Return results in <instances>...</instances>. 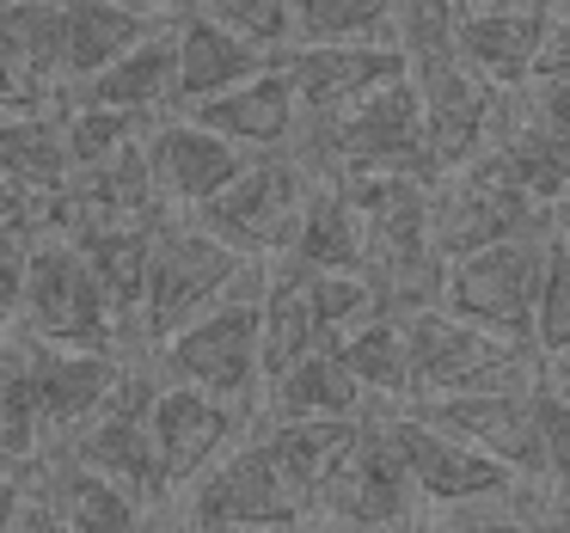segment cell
<instances>
[{"label": "cell", "instance_id": "1", "mask_svg": "<svg viewBox=\"0 0 570 533\" xmlns=\"http://www.w3.org/2000/svg\"><path fill=\"white\" fill-rule=\"evenodd\" d=\"M258 258H239L227 251L215 234H203L190 215H166L160 234H154L148 251V283H141V313L129 344L160 349L173 332H185L197 313H209L215 300L234 295V283L252 270Z\"/></svg>", "mask_w": 570, "mask_h": 533}, {"label": "cell", "instance_id": "2", "mask_svg": "<svg viewBox=\"0 0 570 533\" xmlns=\"http://www.w3.org/2000/svg\"><path fill=\"white\" fill-rule=\"evenodd\" d=\"M417 521H423V503L411 491V472L399 460L393 430H386V411H368L356 442L344 447V460L313 491V527H325V533H405Z\"/></svg>", "mask_w": 570, "mask_h": 533}, {"label": "cell", "instance_id": "3", "mask_svg": "<svg viewBox=\"0 0 570 533\" xmlns=\"http://www.w3.org/2000/svg\"><path fill=\"white\" fill-rule=\"evenodd\" d=\"M405 356H411V393L442 398V393H503V386H540L546 368L533 349H515L479 325L454 319L442 307L405 313ZM411 398V405H417Z\"/></svg>", "mask_w": 570, "mask_h": 533}, {"label": "cell", "instance_id": "4", "mask_svg": "<svg viewBox=\"0 0 570 533\" xmlns=\"http://www.w3.org/2000/svg\"><path fill=\"white\" fill-rule=\"evenodd\" d=\"M546 276V227H528L515 239H497L484 251H466L442 270V300L435 307L479 332L503 337L515 349H533V300Z\"/></svg>", "mask_w": 570, "mask_h": 533}, {"label": "cell", "instance_id": "5", "mask_svg": "<svg viewBox=\"0 0 570 533\" xmlns=\"http://www.w3.org/2000/svg\"><path fill=\"white\" fill-rule=\"evenodd\" d=\"M313 185H320V178L301 166L295 148L252 154L246 172H239L215 203H203L190 221H197L203 234H215L227 251H239V258L276 264L288 251V239H295V221H301V209H307Z\"/></svg>", "mask_w": 570, "mask_h": 533}, {"label": "cell", "instance_id": "6", "mask_svg": "<svg viewBox=\"0 0 570 533\" xmlns=\"http://www.w3.org/2000/svg\"><path fill=\"white\" fill-rule=\"evenodd\" d=\"M160 374L173 386L222 398V405L258 411L264 398V362H258V295H227L209 313L173 332L160 344Z\"/></svg>", "mask_w": 570, "mask_h": 533}, {"label": "cell", "instance_id": "7", "mask_svg": "<svg viewBox=\"0 0 570 533\" xmlns=\"http://www.w3.org/2000/svg\"><path fill=\"white\" fill-rule=\"evenodd\" d=\"M19 325H26L31 344H62V349H117V337H124L92 264L68 239H50V234L31 246Z\"/></svg>", "mask_w": 570, "mask_h": 533}, {"label": "cell", "instance_id": "8", "mask_svg": "<svg viewBox=\"0 0 570 533\" xmlns=\"http://www.w3.org/2000/svg\"><path fill=\"white\" fill-rule=\"evenodd\" d=\"M166 374H154L148 362H136V368L117 374L111 398H105V411L87 423V430H75V442L62 447L68 460H80L87 472H99V478L124 484L129 496H141V503H166V472H160V454H154V435H148V411L154 398H160Z\"/></svg>", "mask_w": 570, "mask_h": 533}, {"label": "cell", "instance_id": "9", "mask_svg": "<svg viewBox=\"0 0 570 533\" xmlns=\"http://www.w3.org/2000/svg\"><path fill=\"white\" fill-rule=\"evenodd\" d=\"M307 521H313L307 496L283 478V466L258 442V430L239 435L185 491V527H307Z\"/></svg>", "mask_w": 570, "mask_h": 533}, {"label": "cell", "instance_id": "10", "mask_svg": "<svg viewBox=\"0 0 570 533\" xmlns=\"http://www.w3.org/2000/svg\"><path fill=\"white\" fill-rule=\"evenodd\" d=\"M540 386H503V393H442V398H417V405H405V411H417L430 430L466 442L472 454L497 460V466L515 472L521 484H540V472H546V460H540Z\"/></svg>", "mask_w": 570, "mask_h": 533}, {"label": "cell", "instance_id": "11", "mask_svg": "<svg viewBox=\"0 0 570 533\" xmlns=\"http://www.w3.org/2000/svg\"><path fill=\"white\" fill-rule=\"evenodd\" d=\"M528 227H546V215L509 185L491 154H479L472 166H460V172L430 185V234H435L442 264L466 258V251H484L497 239H515Z\"/></svg>", "mask_w": 570, "mask_h": 533}, {"label": "cell", "instance_id": "12", "mask_svg": "<svg viewBox=\"0 0 570 533\" xmlns=\"http://www.w3.org/2000/svg\"><path fill=\"white\" fill-rule=\"evenodd\" d=\"M411 87H417V111H423V166H430V185L460 166H472L491 148V124H497V99L503 92L484 87L460 56L411 68Z\"/></svg>", "mask_w": 570, "mask_h": 533}, {"label": "cell", "instance_id": "13", "mask_svg": "<svg viewBox=\"0 0 570 533\" xmlns=\"http://www.w3.org/2000/svg\"><path fill=\"white\" fill-rule=\"evenodd\" d=\"M386 430L399 442V460L411 472V491H417L423 515H442V509H466V503H497V496L515 491V472H503L497 460L472 454L466 442L430 430L417 411H386Z\"/></svg>", "mask_w": 570, "mask_h": 533}, {"label": "cell", "instance_id": "14", "mask_svg": "<svg viewBox=\"0 0 570 533\" xmlns=\"http://www.w3.org/2000/svg\"><path fill=\"white\" fill-rule=\"evenodd\" d=\"M276 68L301 105V124H332L368 92L411 75L393 43H295V50L276 56Z\"/></svg>", "mask_w": 570, "mask_h": 533}, {"label": "cell", "instance_id": "15", "mask_svg": "<svg viewBox=\"0 0 570 533\" xmlns=\"http://www.w3.org/2000/svg\"><path fill=\"white\" fill-rule=\"evenodd\" d=\"M258 417V411H239V405H222V398L197 393V386H160L148 411V435H154V454H160V472H166V491H190L227 447L239 442V430Z\"/></svg>", "mask_w": 570, "mask_h": 533}, {"label": "cell", "instance_id": "16", "mask_svg": "<svg viewBox=\"0 0 570 533\" xmlns=\"http://www.w3.org/2000/svg\"><path fill=\"white\" fill-rule=\"evenodd\" d=\"M148 148V172H154V197H160L166 215H197L203 203H215L239 172H246L252 154H239L234 141L209 136L203 124H190L185 111L154 124L141 136Z\"/></svg>", "mask_w": 570, "mask_h": 533}, {"label": "cell", "instance_id": "17", "mask_svg": "<svg viewBox=\"0 0 570 533\" xmlns=\"http://www.w3.org/2000/svg\"><path fill=\"white\" fill-rule=\"evenodd\" d=\"M19 368H26V386L38 398L43 430H87L111 398L124 362H117V349H62L19 337Z\"/></svg>", "mask_w": 570, "mask_h": 533}, {"label": "cell", "instance_id": "18", "mask_svg": "<svg viewBox=\"0 0 570 533\" xmlns=\"http://www.w3.org/2000/svg\"><path fill=\"white\" fill-rule=\"evenodd\" d=\"M558 0H515V7H484L454 26V56L497 92H521L533 75V56L546 43Z\"/></svg>", "mask_w": 570, "mask_h": 533}, {"label": "cell", "instance_id": "19", "mask_svg": "<svg viewBox=\"0 0 570 533\" xmlns=\"http://www.w3.org/2000/svg\"><path fill=\"white\" fill-rule=\"evenodd\" d=\"M31 466H38L31 478H26V466H19L26 496H38V503L50 509L68 533H141V527H148V503L129 496L124 484L87 472L80 460L56 454V460H31Z\"/></svg>", "mask_w": 570, "mask_h": 533}, {"label": "cell", "instance_id": "20", "mask_svg": "<svg viewBox=\"0 0 570 533\" xmlns=\"http://www.w3.org/2000/svg\"><path fill=\"white\" fill-rule=\"evenodd\" d=\"M185 117L203 124L209 136L234 141L239 154H283L288 141H295V129H301V105H295V92H288L283 68H264V75H252L246 87L190 105Z\"/></svg>", "mask_w": 570, "mask_h": 533}, {"label": "cell", "instance_id": "21", "mask_svg": "<svg viewBox=\"0 0 570 533\" xmlns=\"http://www.w3.org/2000/svg\"><path fill=\"white\" fill-rule=\"evenodd\" d=\"M368 411H374L368 393L350 381V368L337 362L332 344H320L295 368L264 381V398H258V423H356Z\"/></svg>", "mask_w": 570, "mask_h": 533}, {"label": "cell", "instance_id": "22", "mask_svg": "<svg viewBox=\"0 0 570 533\" xmlns=\"http://www.w3.org/2000/svg\"><path fill=\"white\" fill-rule=\"evenodd\" d=\"M283 270L295 276H368V239H362V215L356 203L344 197L337 178H320L295 221V239H288Z\"/></svg>", "mask_w": 570, "mask_h": 533}, {"label": "cell", "instance_id": "23", "mask_svg": "<svg viewBox=\"0 0 570 533\" xmlns=\"http://www.w3.org/2000/svg\"><path fill=\"white\" fill-rule=\"evenodd\" d=\"M154 31H160V13H136L124 0H62V87L99 80Z\"/></svg>", "mask_w": 570, "mask_h": 533}, {"label": "cell", "instance_id": "24", "mask_svg": "<svg viewBox=\"0 0 570 533\" xmlns=\"http://www.w3.org/2000/svg\"><path fill=\"white\" fill-rule=\"evenodd\" d=\"M68 99L105 105V111L141 117V124H160V111H178V43H173V26H160L148 43H136L124 62H111L99 80L75 87Z\"/></svg>", "mask_w": 570, "mask_h": 533}, {"label": "cell", "instance_id": "25", "mask_svg": "<svg viewBox=\"0 0 570 533\" xmlns=\"http://www.w3.org/2000/svg\"><path fill=\"white\" fill-rule=\"evenodd\" d=\"M173 43H178V111H190V105H203V99H222V92L246 87L252 75L276 68V56L252 50L234 31L209 26V19H197V13L173 19Z\"/></svg>", "mask_w": 570, "mask_h": 533}, {"label": "cell", "instance_id": "26", "mask_svg": "<svg viewBox=\"0 0 570 533\" xmlns=\"http://www.w3.org/2000/svg\"><path fill=\"white\" fill-rule=\"evenodd\" d=\"M166 221V215H160ZM160 221H124V227H87V234H75L68 246L80 251V258L92 264V276H99L105 300H111L117 325H124V337L136 332V313H141V283H148V251H154V234H160Z\"/></svg>", "mask_w": 570, "mask_h": 533}, {"label": "cell", "instance_id": "27", "mask_svg": "<svg viewBox=\"0 0 570 533\" xmlns=\"http://www.w3.org/2000/svg\"><path fill=\"white\" fill-rule=\"evenodd\" d=\"M337 362L350 368V381L368 393L374 411H405L411 398V356H405V325L386 319V313H374L368 325H356V332L332 337Z\"/></svg>", "mask_w": 570, "mask_h": 533}, {"label": "cell", "instance_id": "28", "mask_svg": "<svg viewBox=\"0 0 570 533\" xmlns=\"http://www.w3.org/2000/svg\"><path fill=\"white\" fill-rule=\"evenodd\" d=\"M325 337L320 319L307 307V283L283 264H271V283L258 295V362H264V381H276L283 368H295L301 356H313Z\"/></svg>", "mask_w": 570, "mask_h": 533}, {"label": "cell", "instance_id": "29", "mask_svg": "<svg viewBox=\"0 0 570 533\" xmlns=\"http://www.w3.org/2000/svg\"><path fill=\"white\" fill-rule=\"evenodd\" d=\"M0 178L19 197H56L68 185V154H62V124L56 111H26L0 117Z\"/></svg>", "mask_w": 570, "mask_h": 533}, {"label": "cell", "instance_id": "30", "mask_svg": "<svg viewBox=\"0 0 570 533\" xmlns=\"http://www.w3.org/2000/svg\"><path fill=\"white\" fill-rule=\"evenodd\" d=\"M0 56L38 87H62V0H0Z\"/></svg>", "mask_w": 570, "mask_h": 533}, {"label": "cell", "instance_id": "31", "mask_svg": "<svg viewBox=\"0 0 570 533\" xmlns=\"http://www.w3.org/2000/svg\"><path fill=\"white\" fill-rule=\"evenodd\" d=\"M362 417L356 423H258V442L271 447V460L283 466V478L307 496L313 509V491L325 484V472L344 460V447L356 442Z\"/></svg>", "mask_w": 570, "mask_h": 533}, {"label": "cell", "instance_id": "32", "mask_svg": "<svg viewBox=\"0 0 570 533\" xmlns=\"http://www.w3.org/2000/svg\"><path fill=\"white\" fill-rule=\"evenodd\" d=\"M56 124H62V154H68V178L75 172H92V166L117 160L124 148H136L154 124L141 117H124V111H105V105H80V99H62L56 105Z\"/></svg>", "mask_w": 570, "mask_h": 533}, {"label": "cell", "instance_id": "33", "mask_svg": "<svg viewBox=\"0 0 570 533\" xmlns=\"http://www.w3.org/2000/svg\"><path fill=\"white\" fill-rule=\"evenodd\" d=\"M295 43H393V0H295Z\"/></svg>", "mask_w": 570, "mask_h": 533}, {"label": "cell", "instance_id": "34", "mask_svg": "<svg viewBox=\"0 0 570 533\" xmlns=\"http://www.w3.org/2000/svg\"><path fill=\"white\" fill-rule=\"evenodd\" d=\"M185 13L234 31L239 43H252L264 56L295 50V0H185Z\"/></svg>", "mask_w": 570, "mask_h": 533}, {"label": "cell", "instance_id": "35", "mask_svg": "<svg viewBox=\"0 0 570 533\" xmlns=\"http://www.w3.org/2000/svg\"><path fill=\"white\" fill-rule=\"evenodd\" d=\"M43 454V417H38V398L26 386V368H19V344L13 356L0 362V466H31Z\"/></svg>", "mask_w": 570, "mask_h": 533}, {"label": "cell", "instance_id": "36", "mask_svg": "<svg viewBox=\"0 0 570 533\" xmlns=\"http://www.w3.org/2000/svg\"><path fill=\"white\" fill-rule=\"evenodd\" d=\"M540 503H546V484H515L497 503L442 509V515H423V521H430V533H540Z\"/></svg>", "mask_w": 570, "mask_h": 533}, {"label": "cell", "instance_id": "37", "mask_svg": "<svg viewBox=\"0 0 570 533\" xmlns=\"http://www.w3.org/2000/svg\"><path fill=\"white\" fill-rule=\"evenodd\" d=\"M454 26L460 13L448 0H393V50L405 56V68L454 56Z\"/></svg>", "mask_w": 570, "mask_h": 533}, {"label": "cell", "instance_id": "38", "mask_svg": "<svg viewBox=\"0 0 570 533\" xmlns=\"http://www.w3.org/2000/svg\"><path fill=\"white\" fill-rule=\"evenodd\" d=\"M570 349V246H558L546 234V276H540V300H533V356L552 362Z\"/></svg>", "mask_w": 570, "mask_h": 533}, {"label": "cell", "instance_id": "39", "mask_svg": "<svg viewBox=\"0 0 570 533\" xmlns=\"http://www.w3.org/2000/svg\"><path fill=\"white\" fill-rule=\"evenodd\" d=\"M301 283H307V307H313V319H320L325 344L356 332V325H368L374 313H381V295H374L368 276H301Z\"/></svg>", "mask_w": 570, "mask_h": 533}, {"label": "cell", "instance_id": "40", "mask_svg": "<svg viewBox=\"0 0 570 533\" xmlns=\"http://www.w3.org/2000/svg\"><path fill=\"white\" fill-rule=\"evenodd\" d=\"M31 246H38V234H31L26 209H19L13 221H0V325L19 319V300H26V270H31Z\"/></svg>", "mask_w": 570, "mask_h": 533}, {"label": "cell", "instance_id": "41", "mask_svg": "<svg viewBox=\"0 0 570 533\" xmlns=\"http://www.w3.org/2000/svg\"><path fill=\"white\" fill-rule=\"evenodd\" d=\"M540 484H552V491H570V398L552 393V386H540Z\"/></svg>", "mask_w": 570, "mask_h": 533}, {"label": "cell", "instance_id": "42", "mask_svg": "<svg viewBox=\"0 0 570 533\" xmlns=\"http://www.w3.org/2000/svg\"><path fill=\"white\" fill-rule=\"evenodd\" d=\"M62 105V92L38 87L31 75H19L7 56H0V117H26V111H56Z\"/></svg>", "mask_w": 570, "mask_h": 533}, {"label": "cell", "instance_id": "43", "mask_svg": "<svg viewBox=\"0 0 570 533\" xmlns=\"http://www.w3.org/2000/svg\"><path fill=\"white\" fill-rule=\"evenodd\" d=\"M558 80H570V19L552 7V26H546V43H540V56H533V75H528V87H558Z\"/></svg>", "mask_w": 570, "mask_h": 533}, {"label": "cell", "instance_id": "44", "mask_svg": "<svg viewBox=\"0 0 570 533\" xmlns=\"http://www.w3.org/2000/svg\"><path fill=\"white\" fill-rule=\"evenodd\" d=\"M528 111L540 117L558 141H570V80H558V87H528Z\"/></svg>", "mask_w": 570, "mask_h": 533}, {"label": "cell", "instance_id": "45", "mask_svg": "<svg viewBox=\"0 0 570 533\" xmlns=\"http://www.w3.org/2000/svg\"><path fill=\"white\" fill-rule=\"evenodd\" d=\"M19 503H26V478H19L13 466H7V472H0V533H13Z\"/></svg>", "mask_w": 570, "mask_h": 533}, {"label": "cell", "instance_id": "46", "mask_svg": "<svg viewBox=\"0 0 570 533\" xmlns=\"http://www.w3.org/2000/svg\"><path fill=\"white\" fill-rule=\"evenodd\" d=\"M13 533H68L62 521L50 515V509L38 503V496H26V503H19V521H13Z\"/></svg>", "mask_w": 570, "mask_h": 533}, {"label": "cell", "instance_id": "47", "mask_svg": "<svg viewBox=\"0 0 570 533\" xmlns=\"http://www.w3.org/2000/svg\"><path fill=\"white\" fill-rule=\"evenodd\" d=\"M546 234H552L558 246H570V197H558L552 209H546Z\"/></svg>", "mask_w": 570, "mask_h": 533}, {"label": "cell", "instance_id": "48", "mask_svg": "<svg viewBox=\"0 0 570 533\" xmlns=\"http://www.w3.org/2000/svg\"><path fill=\"white\" fill-rule=\"evenodd\" d=\"M540 368H546V386L570 398V349H564V356H552V362H540Z\"/></svg>", "mask_w": 570, "mask_h": 533}, {"label": "cell", "instance_id": "49", "mask_svg": "<svg viewBox=\"0 0 570 533\" xmlns=\"http://www.w3.org/2000/svg\"><path fill=\"white\" fill-rule=\"evenodd\" d=\"M19 209H26V197H19V190L7 185V178H0V221H13Z\"/></svg>", "mask_w": 570, "mask_h": 533}, {"label": "cell", "instance_id": "50", "mask_svg": "<svg viewBox=\"0 0 570 533\" xmlns=\"http://www.w3.org/2000/svg\"><path fill=\"white\" fill-rule=\"evenodd\" d=\"M448 7L466 19V13H484V7H515V0H448Z\"/></svg>", "mask_w": 570, "mask_h": 533}, {"label": "cell", "instance_id": "51", "mask_svg": "<svg viewBox=\"0 0 570 533\" xmlns=\"http://www.w3.org/2000/svg\"><path fill=\"white\" fill-rule=\"evenodd\" d=\"M185 533H307V527H185Z\"/></svg>", "mask_w": 570, "mask_h": 533}, {"label": "cell", "instance_id": "52", "mask_svg": "<svg viewBox=\"0 0 570 533\" xmlns=\"http://www.w3.org/2000/svg\"><path fill=\"white\" fill-rule=\"evenodd\" d=\"M546 491H552V484H546ZM552 503H558V521L570 527V491H552Z\"/></svg>", "mask_w": 570, "mask_h": 533}, {"label": "cell", "instance_id": "53", "mask_svg": "<svg viewBox=\"0 0 570 533\" xmlns=\"http://www.w3.org/2000/svg\"><path fill=\"white\" fill-rule=\"evenodd\" d=\"M124 7H136V13H166V0H124Z\"/></svg>", "mask_w": 570, "mask_h": 533}, {"label": "cell", "instance_id": "54", "mask_svg": "<svg viewBox=\"0 0 570 533\" xmlns=\"http://www.w3.org/2000/svg\"><path fill=\"white\" fill-rule=\"evenodd\" d=\"M13 356V337H7V325H0V362Z\"/></svg>", "mask_w": 570, "mask_h": 533}, {"label": "cell", "instance_id": "55", "mask_svg": "<svg viewBox=\"0 0 570 533\" xmlns=\"http://www.w3.org/2000/svg\"><path fill=\"white\" fill-rule=\"evenodd\" d=\"M141 533H185V527H141Z\"/></svg>", "mask_w": 570, "mask_h": 533}, {"label": "cell", "instance_id": "56", "mask_svg": "<svg viewBox=\"0 0 570 533\" xmlns=\"http://www.w3.org/2000/svg\"><path fill=\"white\" fill-rule=\"evenodd\" d=\"M405 533H430V521H417V527H405Z\"/></svg>", "mask_w": 570, "mask_h": 533}, {"label": "cell", "instance_id": "57", "mask_svg": "<svg viewBox=\"0 0 570 533\" xmlns=\"http://www.w3.org/2000/svg\"><path fill=\"white\" fill-rule=\"evenodd\" d=\"M558 13H564V19H570V0H558Z\"/></svg>", "mask_w": 570, "mask_h": 533}, {"label": "cell", "instance_id": "58", "mask_svg": "<svg viewBox=\"0 0 570 533\" xmlns=\"http://www.w3.org/2000/svg\"><path fill=\"white\" fill-rule=\"evenodd\" d=\"M178 7H185V0H178Z\"/></svg>", "mask_w": 570, "mask_h": 533}, {"label": "cell", "instance_id": "59", "mask_svg": "<svg viewBox=\"0 0 570 533\" xmlns=\"http://www.w3.org/2000/svg\"><path fill=\"white\" fill-rule=\"evenodd\" d=\"M0 472H7V466H0Z\"/></svg>", "mask_w": 570, "mask_h": 533}]
</instances>
